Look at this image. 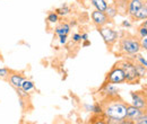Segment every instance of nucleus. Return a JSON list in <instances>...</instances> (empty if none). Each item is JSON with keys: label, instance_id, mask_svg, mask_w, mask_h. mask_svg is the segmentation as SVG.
I'll return each instance as SVG.
<instances>
[{"label": "nucleus", "instance_id": "0eeeda50", "mask_svg": "<svg viewBox=\"0 0 147 124\" xmlns=\"http://www.w3.org/2000/svg\"><path fill=\"white\" fill-rule=\"evenodd\" d=\"M91 20L94 24V26H96V28L109 25L112 21L110 18L107 16L105 11H100V10H96V9H94L91 13Z\"/></svg>", "mask_w": 147, "mask_h": 124}, {"label": "nucleus", "instance_id": "e433bc0d", "mask_svg": "<svg viewBox=\"0 0 147 124\" xmlns=\"http://www.w3.org/2000/svg\"><path fill=\"white\" fill-rule=\"evenodd\" d=\"M0 60H2V56H1V53H0Z\"/></svg>", "mask_w": 147, "mask_h": 124}, {"label": "nucleus", "instance_id": "bb28decb", "mask_svg": "<svg viewBox=\"0 0 147 124\" xmlns=\"http://www.w3.org/2000/svg\"><path fill=\"white\" fill-rule=\"evenodd\" d=\"M139 41H140L142 51H145V52H147V36H146V37H143V38H139Z\"/></svg>", "mask_w": 147, "mask_h": 124}, {"label": "nucleus", "instance_id": "dca6fc26", "mask_svg": "<svg viewBox=\"0 0 147 124\" xmlns=\"http://www.w3.org/2000/svg\"><path fill=\"white\" fill-rule=\"evenodd\" d=\"M55 11L59 16L66 17V16L70 15V13H71V7H70L68 3H63V5H61L59 8H57Z\"/></svg>", "mask_w": 147, "mask_h": 124}, {"label": "nucleus", "instance_id": "ddd939ff", "mask_svg": "<svg viewBox=\"0 0 147 124\" xmlns=\"http://www.w3.org/2000/svg\"><path fill=\"white\" fill-rule=\"evenodd\" d=\"M145 19H147V0L143 2V6L140 7V9L132 17V20H135V21H139V20L143 21Z\"/></svg>", "mask_w": 147, "mask_h": 124}, {"label": "nucleus", "instance_id": "6e6552de", "mask_svg": "<svg viewBox=\"0 0 147 124\" xmlns=\"http://www.w3.org/2000/svg\"><path fill=\"white\" fill-rule=\"evenodd\" d=\"M100 92L102 96H104V98H114V97H119L120 88L118 87V85L103 82L100 89Z\"/></svg>", "mask_w": 147, "mask_h": 124}, {"label": "nucleus", "instance_id": "5701e85b", "mask_svg": "<svg viewBox=\"0 0 147 124\" xmlns=\"http://www.w3.org/2000/svg\"><path fill=\"white\" fill-rule=\"evenodd\" d=\"M11 70H9L8 68H3V67H0V79H3V80H7L9 74H10Z\"/></svg>", "mask_w": 147, "mask_h": 124}, {"label": "nucleus", "instance_id": "1a4fd4ad", "mask_svg": "<svg viewBox=\"0 0 147 124\" xmlns=\"http://www.w3.org/2000/svg\"><path fill=\"white\" fill-rule=\"evenodd\" d=\"M25 76L22 73V72H18V71H11L7 81L9 82V85L13 87V88H20L22 87V84L24 82L25 80Z\"/></svg>", "mask_w": 147, "mask_h": 124}, {"label": "nucleus", "instance_id": "f03ea898", "mask_svg": "<svg viewBox=\"0 0 147 124\" xmlns=\"http://www.w3.org/2000/svg\"><path fill=\"white\" fill-rule=\"evenodd\" d=\"M118 49L121 55H128V56L142 52L140 41L137 36L125 35L120 37L118 41Z\"/></svg>", "mask_w": 147, "mask_h": 124}, {"label": "nucleus", "instance_id": "423d86ee", "mask_svg": "<svg viewBox=\"0 0 147 124\" xmlns=\"http://www.w3.org/2000/svg\"><path fill=\"white\" fill-rule=\"evenodd\" d=\"M130 98L131 103L134 106L140 108L142 111L146 112L147 111V92L146 91H130Z\"/></svg>", "mask_w": 147, "mask_h": 124}, {"label": "nucleus", "instance_id": "7c9ffc66", "mask_svg": "<svg viewBox=\"0 0 147 124\" xmlns=\"http://www.w3.org/2000/svg\"><path fill=\"white\" fill-rule=\"evenodd\" d=\"M80 35H82V41H86V40H88V37H90L88 33H82Z\"/></svg>", "mask_w": 147, "mask_h": 124}, {"label": "nucleus", "instance_id": "9b49d317", "mask_svg": "<svg viewBox=\"0 0 147 124\" xmlns=\"http://www.w3.org/2000/svg\"><path fill=\"white\" fill-rule=\"evenodd\" d=\"M143 2L144 1H140V0H129L127 7H126V14L132 19V17L136 15V13L143 6Z\"/></svg>", "mask_w": 147, "mask_h": 124}, {"label": "nucleus", "instance_id": "4468645a", "mask_svg": "<svg viewBox=\"0 0 147 124\" xmlns=\"http://www.w3.org/2000/svg\"><path fill=\"white\" fill-rule=\"evenodd\" d=\"M109 0H90L91 5L94 7V9L100 10V11H105L108 6H109Z\"/></svg>", "mask_w": 147, "mask_h": 124}, {"label": "nucleus", "instance_id": "a878e982", "mask_svg": "<svg viewBox=\"0 0 147 124\" xmlns=\"http://www.w3.org/2000/svg\"><path fill=\"white\" fill-rule=\"evenodd\" d=\"M71 41L73 43H82V35L79 33H74L71 35Z\"/></svg>", "mask_w": 147, "mask_h": 124}, {"label": "nucleus", "instance_id": "b1692460", "mask_svg": "<svg viewBox=\"0 0 147 124\" xmlns=\"http://www.w3.org/2000/svg\"><path fill=\"white\" fill-rule=\"evenodd\" d=\"M146 36H147V28H145L142 25H139L137 27V37L138 38H143V37H146Z\"/></svg>", "mask_w": 147, "mask_h": 124}, {"label": "nucleus", "instance_id": "2eb2a0df", "mask_svg": "<svg viewBox=\"0 0 147 124\" xmlns=\"http://www.w3.org/2000/svg\"><path fill=\"white\" fill-rule=\"evenodd\" d=\"M105 14H107V16L110 18L111 20H113L114 18L119 15L118 7H117V5H115L114 2L109 3V6H108V8H107V10H105Z\"/></svg>", "mask_w": 147, "mask_h": 124}, {"label": "nucleus", "instance_id": "39448f33", "mask_svg": "<svg viewBox=\"0 0 147 124\" xmlns=\"http://www.w3.org/2000/svg\"><path fill=\"white\" fill-rule=\"evenodd\" d=\"M104 82L113 84V85H120L126 82V74L121 67H119L117 63L111 68V70L107 73Z\"/></svg>", "mask_w": 147, "mask_h": 124}, {"label": "nucleus", "instance_id": "f704fd0d", "mask_svg": "<svg viewBox=\"0 0 147 124\" xmlns=\"http://www.w3.org/2000/svg\"><path fill=\"white\" fill-rule=\"evenodd\" d=\"M79 3H85V2H87V1H90V0H77Z\"/></svg>", "mask_w": 147, "mask_h": 124}, {"label": "nucleus", "instance_id": "c9c22d12", "mask_svg": "<svg viewBox=\"0 0 147 124\" xmlns=\"http://www.w3.org/2000/svg\"><path fill=\"white\" fill-rule=\"evenodd\" d=\"M117 1H118V0H112V2H114V3H115Z\"/></svg>", "mask_w": 147, "mask_h": 124}, {"label": "nucleus", "instance_id": "4c0bfd02", "mask_svg": "<svg viewBox=\"0 0 147 124\" xmlns=\"http://www.w3.org/2000/svg\"><path fill=\"white\" fill-rule=\"evenodd\" d=\"M140 1H146V0H140Z\"/></svg>", "mask_w": 147, "mask_h": 124}, {"label": "nucleus", "instance_id": "9d476101", "mask_svg": "<svg viewBox=\"0 0 147 124\" xmlns=\"http://www.w3.org/2000/svg\"><path fill=\"white\" fill-rule=\"evenodd\" d=\"M144 111H142L140 108L134 106L132 104L127 105V120H129L131 123H134L137 119H139L143 115Z\"/></svg>", "mask_w": 147, "mask_h": 124}, {"label": "nucleus", "instance_id": "a211bd4d", "mask_svg": "<svg viewBox=\"0 0 147 124\" xmlns=\"http://www.w3.org/2000/svg\"><path fill=\"white\" fill-rule=\"evenodd\" d=\"M20 88L23 89V90H25L26 92H30V94H31V91L35 90V85H34V82H33L32 80L25 79L24 82L22 84V87H20Z\"/></svg>", "mask_w": 147, "mask_h": 124}, {"label": "nucleus", "instance_id": "6ab92c4d", "mask_svg": "<svg viewBox=\"0 0 147 124\" xmlns=\"http://www.w3.org/2000/svg\"><path fill=\"white\" fill-rule=\"evenodd\" d=\"M59 20H60V16H59L55 11L49 13L48 16H47V21H48L49 24L55 25V24H58V23H59Z\"/></svg>", "mask_w": 147, "mask_h": 124}, {"label": "nucleus", "instance_id": "cd10ccee", "mask_svg": "<svg viewBox=\"0 0 147 124\" xmlns=\"http://www.w3.org/2000/svg\"><path fill=\"white\" fill-rule=\"evenodd\" d=\"M121 27H123V28H131L132 27V23L130 21V20H122V23H121Z\"/></svg>", "mask_w": 147, "mask_h": 124}, {"label": "nucleus", "instance_id": "aec40b11", "mask_svg": "<svg viewBox=\"0 0 147 124\" xmlns=\"http://www.w3.org/2000/svg\"><path fill=\"white\" fill-rule=\"evenodd\" d=\"M130 58H131L134 61H136V62H138V63L143 64L147 70V59L144 56V55H142L140 53H137V54H135V55H131Z\"/></svg>", "mask_w": 147, "mask_h": 124}, {"label": "nucleus", "instance_id": "393cba45", "mask_svg": "<svg viewBox=\"0 0 147 124\" xmlns=\"http://www.w3.org/2000/svg\"><path fill=\"white\" fill-rule=\"evenodd\" d=\"M134 123L135 124H147V111L146 112H144L143 115H142L139 119H137Z\"/></svg>", "mask_w": 147, "mask_h": 124}, {"label": "nucleus", "instance_id": "72a5a7b5", "mask_svg": "<svg viewBox=\"0 0 147 124\" xmlns=\"http://www.w3.org/2000/svg\"><path fill=\"white\" fill-rule=\"evenodd\" d=\"M76 24H77V23H76V20H73V21H70V23H69V25H70L71 27H73V26H75Z\"/></svg>", "mask_w": 147, "mask_h": 124}, {"label": "nucleus", "instance_id": "7ed1b4c3", "mask_svg": "<svg viewBox=\"0 0 147 124\" xmlns=\"http://www.w3.org/2000/svg\"><path fill=\"white\" fill-rule=\"evenodd\" d=\"M117 64L119 67H121L122 70L125 71L126 82H128L130 85H136V84L140 82V78H139V76L137 73L136 67H135V62L130 56L121 59L120 61L117 62Z\"/></svg>", "mask_w": 147, "mask_h": 124}, {"label": "nucleus", "instance_id": "58836bf2", "mask_svg": "<svg viewBox=\"0 0 147 124\" xmlns=\"http://www.w3.org/2000/svg\"><path fill=\"white\" fill-rule=\"evenodd\" d=\"M111 1H112V0H111Z\"/></svg>", "mask_w": 147, "mask_h": 124}, {"label": "nucleus", "instance_id": "f257e3e1", "mask_svg": "<svg viewBox=\"0 0 147 124\" xmlns=\"http://www.w3.org/2000/svg\"><path fill=\"white\" fill-rule=\"evenodd\" d=\"M103 115L105 116L107 123L110 124H126L131 123L127 120V103L120 97L105 98L102 103Z\"/></svg>", "mask_w": 147, "mask_h": 124}, {"label": "nucleus", "instance_id": "f3484780", "mask_svg": "<svg viewBox=\"0 0 147 124\" xmlns=\"http://www.w3.org/2000/svg\"><path fill=\"white\" fill-rule=\"evenodd\" d=\"M134 62H135V67H136V70H137V73H138V76H139L140 80L146 79L147 78L146 68H145L143 64H140V63H138V62H136V61H134Z\"/></svg>", "mask_w": 147, "mask_h": 124}, {"label": "nucleus", "instance_id": "2f4dec72", "mask_svg": "<svg viewBox=\"0 0 147 124\" xmlns=\"http://www.w3.org/2000/svg\"><path fill=\"white\" fill-rule=\"evenodd\" d=\"M82 43H83V44H82L83 46H88V45H91V42H90L88 40H86V41H82Z\"/></svg>", "mask_w": 147, "mask_h": 124}, {"label": "nucleus", "instance_id": "412c9836", "mask_svg": "<svg viewBox=\"0 0 147 124\" xmlns=\"http://www.w3.org/2000/svg\"><path fill=\"white\" fill-rule=\"evenodd\" d=\"M92 113L95 116H104L103 115V106L101 103H96L93 105V111Z\"/></svg>", "mask_w": 147, "mask_h": 124}, {"label": "nucleus", "instance_id": "c756f323", "mask_svg": "<svg viewBox=\"0 0 147 124\" xmlns=\"http://www.w3.org/2000/svg\"><path fill=\"white\" fill-rule=\"evenodd\" d=\"M84 109H85L86 112H91V113H92L93 105H88V104H85V105H84Z\"/></svg>", "mask_w": 147, "mask_h": 124}, {"label": "nucleus", "instance_id": "20e7f679", "mask_svg": "<svg viewBox=\"0 0 147 124\" xmlns=\"http://www.w3.org/2000/svg\"><path fill=\"white\" fill-rule=\"evenodd\" d=\"M97 32L100 33V35L102 36L105 45L108 46L109 50H112V48L117 44V42L119 41L120 36H119V32L115 31L113 27H111L109 25L102 26V27H97Z\"/></svg>", "mask_w": 147, "mask_h": 124}, {"label": "nucleus", "instance_id": "f8f14e48", "mask_svg": "<svg viewBox=\"0 0 147 124\" xmlns=\"http://www.w3.org/2000/svg\"><path fill=\"white\" fill-rule=\"evenodd\" d=\"M71 31V26L69 25V23L66 21H61L58 24V26H55V35H69Z\"/></svg>", "mask_w": 147, "mask_h": 124}, {"label": "nucleus", "instance_id": "4be33fe9", "mask_svg": "<svg viewBox=\"0 0 147 124\" xmlns=\"http://www.w3.org/2000/svg\"><path fill=\"white\" fill-rule=\"evenodd\" d=\"M16 92H17V96L18 98H23V99H30L31 97V94L30 92H26L25 90H23L22 88H15Z\"/></svg>", "mask_w": 147, "mask_h": 124}, {"label": "nucleus", "instance_id": "c85d7f7f", "mask_svg": "<svg viewBox=\"0 0 147 124\" xmlns=\"http://www.w3.org/2000/svg\"><path fill=\"white\" fill-rule=\"evenodd\" d=\"M58 37H59V43L61 45H65L68 41V35H59Z\"/></svg>", "mask_w": 147, "mask_h": 124}, {"label": "nucleus", "instance_id": "473e14b6", "mask_svg": "<svg viewBox=\"0 0 147 124\" xmlns=\"http://www.w3.org/2000/svg\"><path fill=\"white\" fill-rule=\"evenodd\" d=\"M140 25H142V26H144L145 28H147V19H145V20H143Z\"/></svg>", "mask_w": 147, "mask_h": 124}]
</instances>
